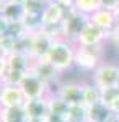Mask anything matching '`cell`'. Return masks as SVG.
I'll return each instance as SVG.
<instances>
[{
    "label": "cell",
    "instance_id": "6da1fadb",
    "mask_svg": "<svg viewBox=\"0 0 119 122\" xmlns=\"http://www.w3.org/2000/svg\"><path fill=\"white\" fill-rule=\"evenodd\" d=\"M75 52L77 44H73L69 39H57L49 51L47 60L64 75L72 67H75Z\"/></svg>",
    "mask_w": 119,
    "mask_h": 122
},
{
    "label": "cell",
    "instance_id": "7a4b0ae2",
    "mask_svg": "<svg viewBox=\"0 0 119 122\" xmlns=\"http://www.w3.org/2000/svg\"><path fill=\"white\" fill-rule=\"evenodd\" d=\"M104 60V51L103 46L98 47H78L77 46V52H75V67L85 72V73H90L101 65V62Z\"/></svg>",
    "mask_w": 119,
    "mask_h": 122
},
{
    "label": "cell",
    "instance_id": "3957f363",
    "mask_svg": "<svg viewBox=\"0 0 119 122\" xmlns=\"http://www.w3.org/2000/svg\"><path fill=\"white\" fill-rule=\"evenodd\" d=\"M34 75H38L49 88V94H55L59 86L62 83V73L55 68L47 59H41V60H33L31 70Z\"/></svg>",
    "mask_w": 119,
    "mask_h": 122
},
{
    "label": "cell",
    "instance_id": "277c9868",
    "mask_svg": "<svg viewBox=\"0 0 119 122\" xmlns=\"http://www.w3.org/2000/svg\"><path fill=\"white\" fill-rule=\"evenodd\" d=\"M118 78H119V64L103 60L101 65L92 73L90 81H93L98 88L104 90V88L116 86L118 85Z\"/></svg>",
    "mask_w": 119,
    "mask_h": 122
},
{
    "label": "cell",
    "instance_id": "5b68a950",
    "mask_svg": "<svg viewBox=\"0 0 119 122\" xmlns=\"http://www.w3.org/2000/svg\"><path fill=\"white\" fill-rule=\"evenodd\" d=\"M88 16H85L82 13H78L77 10H69L67 16L64 20V39L72 41L73 44H77V41L82 34L83 28L88 25Z\"/></svg>",
    "mask_w": 119,
    "mask_h": 122
},
{
    "label": "cell",
    "instance_id": "8992f818",
    "mask_svg": "<svg viewBox=\"0 0 119 122\" xmlns=\"http://www.w3.org/2000/svg\"><path fill=\"white\" fill-rule=\"evenodd\" d=\"M54 44V39L47 34L46 31H36L29 34V56L33 60L47 59L49 51Z\"/></svg>",
    "mask_w": 119,
    "mask_h": 122
},
{
    "label": "cell",
    "instance_id": "52a82bcc",
    "mask_svg": "<svg viewBox=\"0 0 119 122\" xmlns=\"http://www.w3.org/2000/svg\"><path fill=\"white\" fill-rule=\"evenodd\" d=\"M20 88H21V91L25 94L26 101L28 99H39V98L49 96V88H47V85L38 75H34L33 72H28L26 75H25L23 81L20 85Z\"/></svg>",
    "mask_w": 119,
    "mask_h": 122
},
{
    "label": "cell",
    "instance_id": "ba28073f",
    "mask_svg": "<svg viewBox=\"0 0 119 122\" xmlns=\"http://www.w3.org/2000/svg\"><path fill=\"white\" fill-rule=\"evenodd\" d=\"M111 33H106L101 28H98L96 25H93L92 21H88V25L83 28L80 38L77 41L78 47H98L103 46L106 41H109Z\"/></svg>",
    "mask_w": 119,
    "mask_h": 122
},
{
    "label": "cell",
    "instance_id": "9c48e42d",
    "mask_svg": "<svg viewBox=\"0 0 119 122\" xmlns=\"http://www.w3.org/2000/svg\"><path fill=\"white\" fill-rule=\"evenodd\" d=\"M83 93H85V81L70 80V81H62L55 94L60 99H64L69 106H73L83 103Z\"/></svg>",
    "mask_w": 119,
    "mask_h": 122
},
{
    "label": "cell",
    "instance_id": "30bf717a",
    "mask_svg": "<svg viewBox=\"0 0 119 122\" xmlns=\"http://www.w3.org/2000/svg\"><path fill=\"white\" fill-rule=\"evenodd\" d=\"M25 103H26V98H25L20 86H15V85H5L3 86L2 94H0V109L25 106Z\"/></svg>",
    "mask_w": 119,
    "mask_h": 122
},
{
    "label": "cell",
    "instance_id": "8fae6325",
    "mask_svg": "<svg viewBox=\"0 0 119 122\" xmlns=\"http://www.w3.org/2000/svg\"><path fill=\"white\" fill-rule=\"evenodd\" d=\"M88 20L106 33H113L118 26V13L108 8H100L92 16H88Z\"/></svg>",
    "mask_w": 119,
    "mask_h": 122
},
{
    "label": "cell",
    "instance_id": "7c38bea8",
    "mask_svg": "<svg viewBox=\"0 0 119 122\" xmlns=\"http://www.w3.org/2000/svg\"><path fill=\"white\" fill-rule=\"evenodd\" d=\"M25 111L29 121H38V119H47L49 117V99L39 98V99H28L25 103Z\"/></svg>",
    "mask_w": 119,
    "mask_h": 122
},
{
    "label": "cell",
    "instance_id": "4fadbf2b",
    "mask_svg": "<svg viewBox=\"0 0 119 122\" xmlns=\"http://www.w3.org/2000/svg\"><path fill=\"white\" fill-rule=\"evenodd\" d=\"M67 11L69 10L60 7L57 2L55 3H51V5H46L44 10H43V28L64 23L65 16H67Z\"/></svg>",
    "mask_w": 119,
    "mask_h": 122
},
{
    "label": "cell",
    "instance_id": "5bb4252c",
    "mask_svg": "<svg viewBox=\"0 0 119 122\" xmlns=\"http://www.w3.org/2000/svg\"><path fill=\"white\" fill-rule=\"evenodd\" d=\"M7 62H8V68L18 70L23 73H28L31 70V65H33L31 56H28L25 52H13L11 56L7 57Z\"/></svg>",
    "mask_w": 119,
    "mask_h": 122
},
{
    "label": "cell",
    "instance_id": "9a60e30c",
    "mask_svg": "<svg viewBox=\"0 0 119 122\" xmlns=\"http://www.w3.org/2000/svg\"><path fill=\"white\" fill-rule=\"evenodd\" d=\"M113 111L104 103L88 106V122H108Z\"/></svg>",
    "mask_w": 119,
    "mask_h": 122
},
{
    "label": "cell",
    "instance_id": "2e32d148",
    "mask_svg": "<svg viewBox=\"0 0 119 122\" xmlns=\"http://www.w3.org/2000/svg\"><path fill=\"white\" fill-rule=\"evenodd\" d=\"M103 103V90L98 88L93 81H85V93H83V104L93 106V104Z\"/></svg>",
    "mask_w": 119,
    "mask_h": 122
},
{
    "label": "cell",
    "instance_id": "e0dca14e",
    "mask_svg": "<svg viewBox=\"0 0 119 122\" xmlns=\"http://www.w3.org/2000/svg\"><path fill=\"white\" fill-rule=\"evenodd\" d=\"M0 117L3 122H28L26 111L23 106H18V107H3L0 109Z\"/></svg>",
    "mask_w": 119,
    "mask_h": 122
},
{
    "label": "cell",
    "instance_id": "ac0fdd59",
    "mask_svg": "<svg viewBox=\"0 0 119 122\" xmlns=\"http://www.w3.org/2000/svg\"><path fill=\"white\" fill-rule=\"evenodd\" d=\"M47 99H49V116H52V117H64L65 119L70 106L65 103L64 99H60L57 94H49Z\"/></svg>",
    "mask_w": 119,
    "mask_h": 122
},
{
    "label": "cell",
    "instance_id": "d6986e66",
    "mask_svg": "<svg viewBox=\"0 0 119 122\" xmlns=\"http://www.w3.org/2000/svg\"><path fill=\"white\" fill-rule=\"evenodd\" d=\"M67 122H88V106L85 104H73L69 107Z\"/></svg>",
    "mask_w": 119,
    "mask_h": 122
},
{
    "label": "cell",
    "instance_id": "ffe728a7",
    "mask_svg": "<svg viewBox=\"0 0 119 122\" xmlns=\"http://www.w3.org/2000/svg\"><path fill=\"white\" fill-rule=\"evenodd\" d=\"M100 8H103L101 0H75V10L85 16H92Z\"/></svg>",
    "mask_w": 119,
    "mask_h": 122
},
{
    "label": "cell",
    "instance_id": "44dd1931",
    "mask_svg": "<svg viewBox=\"0 0 119 122\" xmlns=\"http://www.w3.org/2000/svg\"><path fill=\"white\" fill-rule=\"evenodd\" d=\"M5 18L8 20L10 23H16V21H21V18L25 16V10H23V5L21 3H16L13 0L7 2L5 5V11H3Z\"/></svg>",
    "mask_w": 119,
    "mask_h": 122
},
{
    "label": "cell",
    "instance_id": "7402d4cb",
    "mask_svg": "<svg viewBox=\"0 0 119 122\" xmlns=\"http://www.w3.org/2000/svg\"><path fill=\"white\" fill-rule=\"evenodd\" d=\"M13 52H16V38L10 33L2 34L0 36V54L3 57H8Z\"/></svg>",
    "mask_w": 119,
    "mask_h": 122
},
{
    "label": "cell",
    "instance_id": "603a6c76",
    "mask_svg": "<svg viewBox=\"0 0 119 122\" xmlns=\"http://www.w3.org/2000/svg\"><path fill=\"white\" fill-rule=\"evenodd\" d=\"M25 75H26V73H23V72L8 68L7 73H5V76H3L2 80H3V83H5V85H15V86H20L21 81H23V78H25Z\"/></svg>",
    "mask_w": 119,
    "mask_h": 122
},
{
    "label": "cell",
    "instance_id": "cb8c5ba5",
    "mask_svg": "<svg viewBox=\"0 0 119 122\" xmlns=\"http://www.w3.org/2000/svg\"><path fill=\"white\" fill-rule=\"evenodd\" d=\"M21 5H23L25 13H33V15H43V10L46 7L43 0H25Z\"/></svg>",
    "mask_w": 119,
    "mask_h": 122
},
{
    "label": "cell",
    "instance_id": "d4e9b609",
    "mask_svg": "<svg viewBox=\"0 0 119 122\" xmlns=\"http://www.w3.org/2000/svg\"><path fill=\"white\" fill-rule=\"evenodd\" d=\"M119 98V88L118 86H111V88H104L103 90V103L109 106L113 101H116Z\"/></svg>",
    "mask_w": 119,
    "mask_h": 122
},
{
    "label": "cell",
    "instance_id": "484cf974",
    "mask_svg": "<svg viewBox=\"0 0 119 122\" xmlns=\"http://www.w3.org/2000/svg\"><path fill=\"white\" fill-rule=\"evenodd\" d=\"M101 3H103V8L113 10V11L119 8V0H101Z\"/></svg>",
    "mask_w": 119,
    "mask_h": 122
},
{
    "label": "cell",
    "instance_id": "4316f807",
    "mask_svg": "<svg viewBox=\"0 0 119 122\" xmlns=\"http://www.w3.org/2000/svg\"><path fill=\"white\" fill-rule=\"evenodd\" d=\"M8 29H10V21L5 18V15H0V36L8 33Z\"/></svg>",
    "mask_w": 119,
    "mask_h": 122
},
{
    "label": "cell",
    "instance_id": "83f0119b",
    "mask_svg": "<svg viewBox=\"0 0 119 122\" xmlns=\"http://www.w3.org/2000/svg\"><path fill=\"white\" fill-rule=\"evenodd\" d=\"M8 70V62H7V57H3L0 54V78H3L5 73Z\"/></svg>",
    "mask_w": 119,
    "mask_h": 122
},
{
    "label": "cell",
    "instance_id": "f1b7e54d",
    "mask_svg": "<svg viewBox=\"0 0 119 122\" xmlns=\"http://www.w3.org/2000/svg\"><path fill=\"white\" fill-rule=\"evenodd\" d=\"M108 42H111V44H113V46H114V47H116V49L119 51V29H118V28H116L114 31H113V33H111L109 41H108Z\"/></svg>",
    "mask_w": 119,
    "mask_h": 122
},
{
    "label": "cell",
    "instance_id": "f546056e",
    "mask_svg": "<svg viewBox=\"0 0 119 122\" xmlns=\"http://www.w3.org/2000/svg\"><path fill=\"white\" fill-rule=\"evenodd\" d=\"M60 7H64L65 10H73L75 8V0H55Z\"/></svg>",
    "mask_w": 119,
    "mask_h": 122
},
{
    "label": "cell",
    "instance_id": "4dcf8cb0",
    "mask_svg": "<svg viewBox=\"0 0 119 122\" xmlns=\"http://www.w3.org/2000/svg\"><path fill=\"white\" fill-rule=\"evenodd\" d=\"M49 122H67V119H64V117H52V116H49Z\"/></svg>",
    "mask_w": 119,
    "mask_h": 122
},
{
    "label": "cell",
    "instance_id": "1f68e13d",
    "mask_svg": "<svg viewBox=\"0 0 119 122\" xmlns=\"http://www.w3.org/2000/svg\"><path fill=\"white\" fill-rule=\"evenodd\" d=\"M5 5H7V2L0 0V15H3V11H5Z\"/></svg>",
    "mask_w": 119,
    "mask_h": 122
},
{
    "label": "cell",
    "instance_id": "d6a6232c",
    "mask_svg": "<svg viewBox=\"0 0 119 122\" xmlns=\"http://www.w3.org/2000/svg\"><path fill=\"white\" fill-rule=\"evenodd\" d=\"M44 5H51V3H55V0H43Z\"/></svg>",
    "mask_w": 119,
    "mask_h": 122
},
{
    "label": "cell",
    "instance_id": "836d02e7",
    "mask_svg": "<svg viewBox=\"0 0 119 122\" xmlns=\"http://www.w3.org/2000/svg\"><path fill=\"white\" fill-rule=\"evenodd\" d=\"M28 122H49V117L47 119H38V121H28Z\"/></svg>",
    "mask_w": 119,
    "mask_h": 122
},
{
    "label": "cell",
    "instance_id": "e575fe53",
    "mask_svg": "<svg viewBox=\"0 0 119 122\" xmlns=\"http://www.w3.org/2000/svg\"><path fill=\"white\" fill-rule=\"evenodd\" d=\"M3 86H5V83H3V80L0 78V94H2V90H3Z\"/></svg>",
    "mask_w": 119,
    "mask_h": 122
},
{
    "label": "cell",
    "instance_id": "d590c367",
    "mask_svg": "<svg viewBox=\"0 0 119 122\" xmlns=\"http://www.w3.org/2000/svg\"><path fill=\"white\" fill-rule=\"evenodd\" d=\"M116 28L119 29V13H118V26H116Z\"/></svg>",
    "mask_w": 119,
    "mask_h": 122
},
{
    "label": "cell",
    "instance_id": "8d00e7d4",
    "mask_svg": "<svg viewBox=\"0 0 119 122\" xmlns=\"http://www.w3.org/2000/svg\"><path fill=\"white\" fill-rule=\"evenodd\" d=\"M116 86H118V88H119V78H118V85H116Z\"/></svg>",
    "mask_w": 119,
    "mask_h": 122
},
{
    "label": "cell",
    "instance_id": "74e56055",
    "mask_svg": "<svg viewBox=\"0 0 119 122\" xmlns=\"http://www.w3.org/2000/svg\"><path fill=\"white\" fill-rule=\"evenodd\" d=\"M116 13H119V8H118V10H116Z\"/></svg>",
    "mask_w": 119,
    "mask_h": 122
},
{
    "label": "cell",
    "instance_id": "f35d334b",
    "mask_svg": "<svg viewBox=\"0 0 119 122\" xmlns=\"http://www.w3.org/2000/svg\"><path fill=\"white\" fill-rule=\"evenodd\" d=\"M3 2H10V0H3Z\"/></svg>",
    "mask_w": 119,
    "mask_h": 122
},
{
    "label": "cell",
    "instance_id": "ab89813d",
    "mask_svg": "<svg viewBox=\"0 0 119 122\" xmlns=\"http://www.w3.org/2000/svg\"><path fill=\"white\" fill-rule=\"evenodd\" d=\"M0 122H3V121H2V117H0Z\"/></svg>",
    "mask_w": 119,
    "mask_h": 122
}]
</instances>
